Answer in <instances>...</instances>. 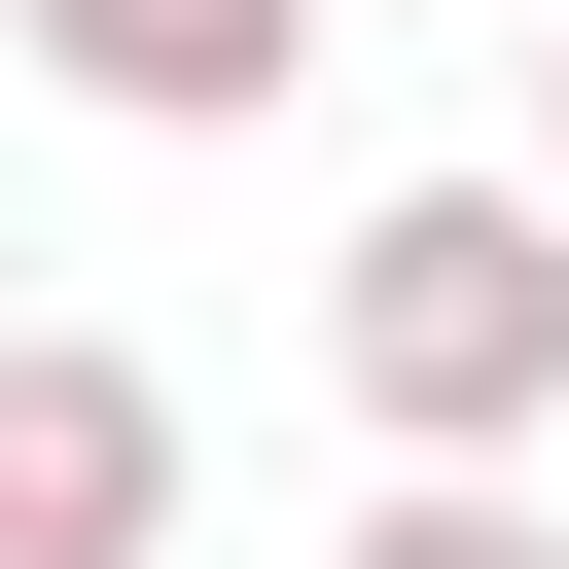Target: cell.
Instances as JSON below:
<instances>
[{
    "instance_id": "2",
    "label": "cell",
    "mask_w": 569,
    "mask_h": 569,
    "mask_svg": "<svg viewBox=\"0 0 569 569\" xmlns=\"http://www.w3.org/2000/svg\"><path fill=\"white\" fill-rule=\"evenodd\" d=\"M0 569H178V391L107 320H0Z\"/></svg>"
},
{
    "instance_id": "5",
    "label": "cell",
    "mask_w": 569,
    "mask_h": 569,
    "mask_svg": "<svg viewBox=\"0 0 569 569\" xmlns=\"http://www.w3.org/2000/svg\"><path fill=\"white\" fill-rule=\"evenodd\" d=\"M533 178H569V0H533Z\"/></svg>"
},
{
    "instance_id": "3",
    "label": "cell",
    "mask_w": 569,
    "mask_h": 569,
    "mask_svg": "<svg viewBox=\"0 0 569 569\" xmlns=\"http://www.w3.org/2000/svg\"><path fill=\"white\" fill-rule=\"evenodd\" d=\"M71 107H142V142H249L284 71H320V0H0Z\"/></svg>"
},
{
    "instance_id": "4",
    "label": "cell",
    "mask_w": 569,
    "mask_h": 569,
    "mask_svg": "<svg viewBox=\"0 0 569 569\" xmlns=\"http://www.w3.org/2000/svg\"><path fill=\"white\" fill-rule=\"evenodd\" d=\"M320 569H569V533H533V462H391V498H356Z\"/></svg>"
},
{
    "instance_id": "1",
    "label": "cell",
    "mask_w": 569,
    "mask_h": 569,
    "mask_svg": "<svg viewBox=\"0 0 569 569\" xmlns=\"http://www.w3.org/2000/svg\"><path fill=\"white\" fill-rule=\"evenodd\" d=\"M320 391L391 462H569V178H391L320 249Z\"/></svg>"
}]
</instances>
